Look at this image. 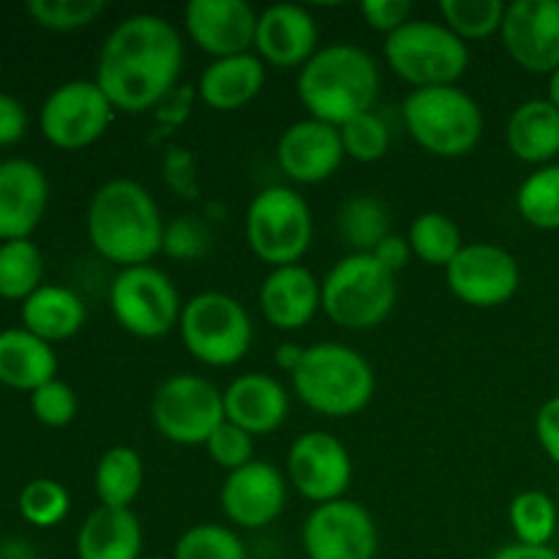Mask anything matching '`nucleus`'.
Segmentation results:
<instances>
[{
    "label": "nucleus",
    "instance_id": "obj_13",
    "mask_svg": "<svg viewBox=\"0 0 559 559\" xmlns=\"http://www.w3.org/2000/svg\"><path fill=\"white\" fill-rule=\"evenodd\" d=\"M306 559H377L380 533L374 516L355 500L314 506L300 527Z\"/></svg>",
    "mask_w": 559,
    "mask_h": 559
},
{
    "label": "nucleus",
    "instance_id": "obj_1",
    "mask_svg": "<svg viewBox=\"0 0 559 559\" xmlns=\"http://www.w3.org/2000/svg\"><path fill=\"white\" fill-rule=\"evenodd\" d=\"M183 60V38L173 22L158 14H131L104 38L93 80L115 112L140 115L173 93Z\"/></svg>",
    "mask_w": 559,
    "mask_h": 559
},
{
    "label": "nucleus",
    "instance_id": "obj_38",
    "mask_svg": "<svg viewBox=\"0 0 559 559\" xmlns=\"http://www.w3.org/2000/svg\"><path fill=\"white\" fill-rule=\"evenodd\" d=\"M27 16L44 31L71 33L93 25L107 11L104 0H31Z\"/></svg>",
    "mask_w": 559,
    "mask_h": 559
},
{
    "label": "nucleus",
    "instance_id": "obj_14",
    "mask_svg": "<svg viewBox=\"0 0 559 559\" xmlns=\"http://www.w3.org/2000/svg\"><path fill=\"white\" fill-rule=\"evenodd\" d=\"M448 289L475 309H497L519 293L522 267L508 249L495 243H464L445 267Z\"/></svg>",
    "mask_w": 559,
    "mask_h": 559
},
{
    "label": "nucleus",
    "instance_id": "obj_28",
    "mask_svg": "<svg viewBox=\"0 0 559 559\" xmlns=\"http://www.w3.org/2000/svg\"><path fill=\"white\" fill-rule=\"evenodd\" d=\"M20 320L25 331L47 344L66 342L85 328L87 309L74 289L63 284H41L20 304Z\"/></svg>",
    "mask_w": 559,
    "mask_h": 559
},
{
    "label": "nucleus",
    "instance_id": "obj_25",
    "mask_svg": "<svg viewBox=\"0 0 559 559\" xmlns=\"http://www.w3.org/2000/svg\"><path fill=\"white\" fill-rule=\"evenodd\" d=\"M76 559H142V524L131 508L87 513L76 530Z\"/></svg>",
    "mask_w": 559,
    "mask_h": 559
},
{
    "label": "nucleus",
    "instance_id": "obj_36",
    "mask_svg": "<svg viewBox=\"0 0 559 559\" xmlns=\"http://www.w3.org/2000/svg\"><path fill=\"white\" fill-rule=\"evenodd\" d=\"M173 559H249V551L233 527L202 522L180 535Z\"/></svg>",
    "mask_w": 559,
    "mask_h": 559
},
{
    "label": "nucleus",
    "instance_id": "obj_29",
    "mask_svg": "<svg viewBox=\"0 0 559 559\" xmlns=\"http://www.w3.org/2000/svg\"><path fill=\"white\" fill-rule=\"evenodd\" d=\"M145 484L142 456L129 445H115L102 453L93 473L96 497L104 508H131Z\"/></svg>",
    "mask_w": 559,
    "mask_h": 559
},
{
    "label": "nucleus",
    "instance_id": "obj_43",
    "mask_svg": "<svg viewBox=\"0 0 559 559\" xmlns=\"http://www.w3.org/2000/svg\"><path fill=\"white\" fill-rule=\"evenodd\" d=\"M360 16L369 27L391 36L413 20V3L409 0H364Z\"/></svg>",
    "mask_w": 559,
    "mask_h": 559
},
{
    "label": "nucleus",
    "instance_id": "obj_23",
    "mask_svg": "<svg viewBox=\"0 0 559 559\" xmlns=\"http://www.w3.org/2000/svg\"><path fill=\"white\" fill-rule=\"evenodd\" d=\"M322 309V282L304 265L271 267L260 284V311L278 331H300Z\"/></svg>",
    "mask_w": 559,
    "mask_h": 559
},
{
    "label": "nucleus",
    "instance_id": "obj_35",
    "mask_svg": "<svg viewBox=\"0 0 559 559\" xmlns=\"http://www.w3.org/2000/svg\"><path fill=\"white\" fill-rule=\"evenodd\" d=\"M508 3L502 0H442V25L451 27L464 44L484 41L502 31Z\"/></svg>",
    "mask_w": 559,
    "mask_h": 559
},
{
    "label": "nucleus",
    "instance_id": "obj_5",
    "mask_svg": "<svg viewBox=\"0 0 559 559\" xmlns=\"http://www.w3.org/2000/svg\"><path fill=\"white\" fill-rule=\"evenodd\" d=\"M409 136L437 158H462L484 136V109L459 85L418 87L402 104Z\"/></svg>",
    "mask_w": 559,
    "mask_h": 559
},
{
    "label": "nucleus",
    "instance_id": "obj_19",
    "mask_svg": "<svg viewBox=\"0 0 559 559\" xmlns=\"http://www.w3.org/2000/svg\"><path fill=\"white\" fill-rule=\"evenodd\" d=\"M342 134L336 126L304 118L282 131L276 145V162L293 183L317 186L331 178L344 162Z\"/></svg>",
    "mask_w": 559,
    "mask_h": 559
},
{
    "label": "nucleus",
    "instance_id": "obj_7",
    "mask_svg": "<svg viewBox=\"0 0 559 559\" xmlns=\"http://www.w3.org/2000/svg\"><path fill=\"white\" fill-rule=\"evenodd\" d=\"M396 306V276L371 254H347L322 278V311L347 331H371Z\"/></svg>",
    "mask_w": 559,
    "mask_h": 559
},
{
    "label": "nucleus",
    "instance_id": "obj_4",
    "mask_svg": "<svg viewBox=\"0 0 559 559\" xmlns=\"http://www.w3.org/2000/svg\"><path fill=\"white\" fill-rule=\"evenodd\" d=\"M293 391L311 413L325 418H353L374 399V369L342 342H317L289 374Z\"/></svg>",
    "mask_w": 559,
    "mask_h": 559
},
{
    "label": "nucleus",
    "instance_id": "obj_30",
    "mask_svg": "<svg viewBox=\"0 0 559 559\" xmlns=\"http://www.w3.org/2000/svg\"><path fill=\"white\" fill-rule=\"evenodd\" d=\"M336 227L353 254H371L391 235V213L377 197L355 194L338 207Z\"/></svg>",
    "mask_w": 559,
    "mask_h": 559
},
{
    "label": "nucleus",
    "instance_id": "obj_10",
    "mask_svg": "<svg viewBox=\"0 0 559 559\" xmlns=\"http://www.w3.org/2000/svg\"><path fill=\"white\" fill-rule=\"evenodd\" d=\"M151 420L173 445L205 448L213 431L227 420L224 391H218L207 377L189 371L167 377L151 399Z\"/></svg>",
    "mask_w": 559,
    "mask_h": 559
},
{
    "label": "nucleus",
    "instance_id": "obj_48",
    "mask_svg": "<svg viewBox=\"0 0 559 559\" xmlns=\"http://www.w3.org/2000/svg\"><path fill=\"white\" fill-rule=\"evenodd\" d=\"M491 559H559V551L551 546H524V544H508L497 549Z\"/></svg>",
    "mask_w": 559,
    "mask_h": 559
},
{
    "label": "nucleus",
    "instance_id": "obj_15",
    "mask_svg": "<svg viewBox=\"0 0 559 559\" xmlns=\"http://www.w3.org/2000/svg\"><path fill=\"white\" fill-rule=\"evenodd\" d=\"M287 480L314 506L344 500L353 484V456L338 437L306 431L289 445Z\"/></svg>",
    "mask_w": 559,
    "mask_h": 559
},
{
    "label": "nucleus",
    "instance_id": "obj_26",
    "mask_svg": "<svg viewBox=\"0 0 559 559\" xmlns=\"http://www.w3.org/2000/svg\"><path fill=\"white\" fill-rule=\"evenodd\" d=\"M58 377V355L52 344L25 328L0 331V385L33 393Z\"/></svg>",
    "mask_w": 559,
    "mask_h": 559
},
{
    "label": "nucleus",
    "instance_id": "obj_46",
    "mask_svg": "<svg viewBox=\"0 0 559 559\" xmlns=\"http://www.w3.org/2000/svg\"><path fill=\"white\" fill-rule=\"evenodd\" d=\"M27 109L20 98L0 91V147H11L25 136Z\"/></svg>",
    "mask_w": 559,
    "mask_h": 559
},
{
    "label": "nucleus",
    "instance_id": "obj_40",
    "mask_svg": "<svg viewBox=\"0 0 559 559\" xmlns=\"http://www.w3.org/2000/svg\"><path fill=\"white\" fill-rule=\"evenodd\" d=\"M211 229L205 222L191 213H183L175 222L164 224V238H162V254L173 257V260L191 262L202 260L211 251Z\"/></svg>",
    "mask_w": 559,
    "mask_h": 559
},
{
    "label": "nucleus",
    "instance_id": "obj_27",
    "mask_svg": "<svg viewBox=\"0 0 559 559\" xmlns=\"http://www.w3.org/2000/svg\"><path fill=\"white\" fill-rule=\"evenodd\" d=\"M508 151L524 164L546 167L559 156V109L549 98H530L511 112L506 126Z\"/></svg>",
    "mask_w": 559,
    "mask_h": 559
},
{
    "label": "nucleus",
    "instance_id": "obj_24",
    "mask_svg": "<svg viewBox=\"0 0 559 559\" xmlns=\"http://www.w3.org/2000/svg\"><path fill=\"white\" fill-rule=\"evenodd\" d=\"M265 87V63L257 52L216 58L202 69L200 98L216 112H235L254 102Z\"/></svg>",
    "mask_w": 559,
    "mask_h": 559
},
{
    "label": "nucleus",
    "instance_id": "obj_17",
    "mask_svg": "<svg viewBox=\"0 0 559 559\" xmlns=\"http://www.w3.org/2000/svg\"><path fill=\"white\" fill-rule=\"evenodd\" d=\"M218 502L227 522L238 530H265L287 506V478L276 464L254 459L246 467L227 473Z\"/></svg>",
    "mask_w": 559,
    "mask_h": 559
},
{
    "label": "nucleus",
    "instance_id": "obj_49",
    "mask_svg": "<svg viewBox=\"0 0 559 559\" xmlns=\"http://www.w3.org/2000/svg\"><path fill=\"white\" fill-rule=\"evenodd\" d=\"M304 353H306V347H300V344L284 342L276 347V358L273 360H276L278 369L287 371V374H293V371L300 366V360H304Z\"/></svg>",
    "mask_w": 559,
    "mask_h": 559
},
{
    "label": "nucleus",
    "instance_id": "obj_6",
    "mask_svg": "<svg viewBox=\"0 0 559 559\" xmlns=\"http://www.w3.org/2000/svg\"><path fill=\"white\" fill-rule=\"evenodd\" d=\"M180 342L186 353L202 366L227 369L249 355L254 342V322L238 298L227 293H197L180 311Z\"/></svg>",
    "mask_w": 559,
    "mask_h": 559
},
{
    "label": "nucleus",
    "instance_id": "obj_39",
    "mask_svg": "<svg viewBox=\"0 0 559 559\" xmlns=\"http://www.w3.org/2000/svg\"><path fill=\"white\" fill-rule=\"evenodd\" d=\"M338 134H342L344 156L358 164L380 162V158H385L388 147H391V129L374 109L347 120L338 129Z\"/></svg>",
    "mask_w": 559,
    "mask_h": 559
},
{
    "label": "nucleus",
    "instance_id": "obj_11",
    "mask_svg": "<svg viewBox=\"0 0 559 559\" xmlns=\"http://www.w3.org/2000/svg\"><path fill=\"white\" fill-rule=\"evenodd\" d=\"M115 322L134 338H162L178 328L183 300L173 278L156 265L120 267L109 284Z\"/></svg>",
    "mask_w": 559,
    "mask_h": 559
},
{
    "label": "nucleus",
    "instance_id": "obj_3",
    "mask_svg": "<svg viewBox=\"0 0 559 559\" xmlns=\"http://www.w3.org/2000/svg\"><path fill=\"white\" fill-rule=\"evenodd\" d=\"M380 82V66L364 47L333 41L317 49L298 71L295 87L309 118L342 129L347 120L374 109Z\"/></svg>",
    "mask_w": 559,
    "mask_h": 559
},
{
    "label": "nucleus",
    "instance_id": "obj_33",
    "mask_svg": "<svg viewBox=\"0 0 559 559\" xmlns=\"http://www.w3.org/2000/svg\"><path fill=\"white\" fill-rule=\"evenodd\" d=\"M519 216L535 229H559V162L533 169L516 191Z\"/></svg>",
    "mask_w": 559,
    "mask_h": 559
},
{
    "label": "nucleus",
    "instance_id": "obj_22",
    "mask_svg": "<svg viewBox=\"0 0 559 559\" xmlns=\"http://www.w3.org/2000/svg\"><path fill=\"white\" fill-rule=\"evenodd\" d=\"M289 415V393L276 377L249 371L224 388V418L251 437L282 429Z\"/></svg>",
    "mask_w": 559,
    "mask_h": 559
},
{
    "label": "nucleus",
    "instance_id": "obj_47",
    "mask_svg": "<svg viewBox=\"0 0 559 559\" xmlns=\"http://www.w3.org/2000/svg\"><path fill=\"white\" fill-rule=\"evenodd\" d=\"M371 257H374V260L380 262L388 273H393V276H396L399 271H404V267H407L409 257H413V249H409V240L404 238V235L391 233L380 246H377L374 251H371Z\"/></svg>",
    "mask_w": 559,
    "mask_h": 559
},
{
    "label": "nucleus",
    "instance_id": "obj_21",
    "mask_svg": "<svg viewBox=\"0 0 559 559\" xmlns=\"http://www.w3.org/2000/svg\"><path fill=\"white\" fill-rule=\"evenodd\" d=\"M49 205L47 173L31 158L0 162V243L36 233Z\"/></svg>",
    "mask_w": 559,
    "mask_h": 559
},
{
    "label": "nucleus",
    "instance_id": "obj_44",
    "mask_svg": "<svg viewBox=\"0 0 559 559\" xmlns=\"http://www.w3.org/2000/svg\"><path fill=\"white\" fill-rule=\"evenodd\" d=\"M164 178H167L169 189L183 194L186 200H194L197 180H194V162H191L189 151L183 147H173L164 158Z\"/></svg>",
    "mask_w": 559,
    "mask_h": 559
},
{
    "label": "nucleus",
    "instance_id": "obj_20",
    "mask_svg": "<svg viewBox=\"0 0 559 559\" xmlns=\"http://www.w3.org/2000/svg\"><path fill=\"white\" fill-rule=\"evenodd\" d=\"M320 49V27L304 5L276 3L260 11L254 33V52L262 63L276 69H304Z\"/></svg>",
    "mask_w": 559,
    "mask_h": 559
},
{
    "label": "nucleus",
    "instance_id": "obj_45",
    "mask_svg": "<svg viewBox=\"0 0 559 559\" xmlns=\"http://www.w3.org/2000/svg\"><path fill=\"white\" fill-rule=\"evenodd\" d=\"M535 437L546 456L559 467V396L546 399L535 415Z\"/></svg>",
    "mask_w": 559,
    "mask_h": 559
},
{
    "label": "nucleus",
    "instance_id": "obj_51",
    "mask_svg": "<svg viewBox=\"0 0 559 559\" xmlns=\"http://www.w3.org/2000/svg\"><path fill=\"white\" fill-rule=\"evenodd\" d=\"M151 559H158V557H151Z\"/></svg>",
    "mask_w": 559,
    "mask_h": 559
},
{
    "label": "nucleus",
    "instance_id": "obj_32",
    "mask_svg": "<svg viewBox=\"0 0 559 559\" xmlns=\"http://www.w3.org/2000/svg\"><path fill=\"white\" fill-rule=\"evenodd\" d=\"M44 284V254L31 238L0 243V300L31 298Z\"/></svg>",
    "mask_w": 559,
    "mask_h": 559
},
{
    "label": "nucleus",
    "instance_id": "obj_12",
    "mask_svg": "<svg viewBox=\"0 0 559 559\" xmlns=\"http://www.w3.org/2000/svg\"><path fill=\"white\" fill-rule=\"evenodd\" d=\"M115 107L96 80H69L55 87L38 109V129L60 151H82L107 134Z\"/></svg>",
    "mask_w": 559,
    "mask_h": 559
},
{
    "label": "nucleus",
    "instance_id": "obj_31",
    "mask_svg": "<svg viewBox=\"0 0 559 559\" xmlns=\"http://www.w3.org/2000/svg\"><path fill=\"white\" fill-rule=\"evenodd\" d=\"M407 240L409 249H413V257H418L424 265L442 267V271L464 249L462 229L456 227V222L451 216L437 211H426L420 216H415L413 224H409Z\"/></svg>",
    "mask_w": 559,
    "mask_h": 559
},
{
    "label": "nucleus",
    "instance_id": "obj_41",
    "mask_svg": "<svg viewBox=\"0 0 559 559\" xmlns=\"http://www.w3.org/2000/svg\"><path fill=\"white\" fill-rule=\"evenodd\" d=\"M76 409H80V399H76L74 388L69 382L58 380V377L31 393L33 418L41 426H49V429L69 426L76 418Z\"/></svg>",
    "mask_w": 559,
    "mask_h": 559
},
{
    "label": "nucleus",
    "instance_id": "obj_34",
    "mask_svg": "<svg viewBox=\"0 0 559 559\" xmlns=\"http://www.w3.org/2000/svg\"><path fill=\"white\" fill-rule=\"evenodd\" d=\"M508 522L516 544L549 546L557 533V506L546 491L527 489L511 500Z\"/></svg>",
    "mask_w": 559,
    "mask_h": 559
},
{
    "label": "nucleus",
    "instance_id": "obj_50",
    "mask_svg": "<svg viewBox=\"0 0 559 559\" xmlns=\"http://www.w3.org/2000/svg\"><path fill=\"white\" fill-rule=\"evenodd\" d=\"M546 98H549V102L559 109V69L549 76V96H546Z\"/></svg>",
    "mask_w": 559,
    "mask_h": 559
},
{
    "label": "nucleus",
    "instance_id": "obj_2",
    "mask_svg": "<svg viewBox=\"0 0 559 559\" xmlns=\"http://www.w3.org/2000/svg\"><path fill=\"white\" fill-rule=\"evenodd\" d=\"M85 229L98 257L118 267L151 265L162 254V211L136 180L112 178L98 186L87 202Z\"/></svg>",
    "mask_w": 559,
    "mask_h": 559
},
{
    "label": "nucleus",
    "instance_id": "obj_9",
    "mask_svg": "<svg viewBox=\"0 0 559 559\" xmlns=\"http://www.w3.org/2000/svg\"><path fill=\"white\" fill-rule=\"evenodd\" d=\"M314 238L309 202L289 186H267L246 211V243L271 267L300 265Z\"/></svg>",
    "mask_w": 559,
    "mask_h": 559
},
{
    "label": "nucleus",
    "instance_id": "obj_42",
    "mask_svg": "<svg viewBox=\"0 0 559 559\" xmlns=\"http://www.w3.org/2000/svg\"><path fill=\"white\" fill-rule=\"evenodd\" d=\"M205 451L216 467L235 473V469L254 462V437H251L249 431L238 429L235 424H229V420H224V424L213 431L211 440L205 442Z\"/></svg>",
    "mask_w": 559,
    "mask_h": 559
},
{
    "label": "nucleus",
    "instance_id": "obj_37",
    "mask_svg": "<svg viewBox=\"0 0 559 559\" xmlns=\"http://www.w3.org/2000/svg\"><path fill=\"white\" fill-rule=\"evenodd\" d=\"M16 508H20V516L27 524H33L38 530H52L69 516L71 497L69 489L63 484H58V480L33 478L22 486Z\"/></svg>",
    "mask_w": 559,
    "mask_h": 559
},
{
    "label": "nucleus",
    "instance_id": "obj_8",
    "mask_svg": "<svg viewBox=\"0 0 559 559\" xmlns=\"http://www.w3.org/2000/svg\"><path fill=\"white\" fill-rule=\"evenodd\" d=\"M388 66L399 80L418 87L456 85L469 66V47L442 22L409 20L382 44Z\"/></svg>",
    "mask_w": 559,
    "mask_h": 559
},
{
    "label": "nucleus",
    "instance_id": "obj_18",
    "mask_svg": "<svg viewBox=\"0 0 559 559\" xmlns=\"http://www.w3.org/2000/svg\"><path fill=\"white\" fill-rule=\"evenodd\" d=\"M257 20L246 0H189L183 9L186 33L213 60L254 52Z\"/></svg>",
    "mask_w": 559,
    "mask_h": 559
},
{
    "label": "nucleus",
    "instance_id": "obj_16",
    "mask_svg": "<svg viewBox=\"0 0 559 559\" xmlns=\"http://www.w3.org/2000/svg\"><path fill=\"white\" fill-rule=\"evenodd\" d=\"M500 38L519 69L551 76L559 69V0L508 3Z\"/></svg>",
    "mask_w": 559,
    "mask_h": 559
}]
</instances>
